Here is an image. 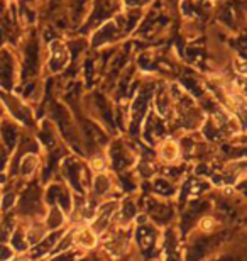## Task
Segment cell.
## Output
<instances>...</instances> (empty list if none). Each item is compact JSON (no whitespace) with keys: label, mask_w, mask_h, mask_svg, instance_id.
Instances as JSON below:
<instances>
[{"label":"cell","mask_w":247,"mask_h":261,"mask_svg":"<svg viewBox=\"0 0 247 261\" xmlns=\"http://www.w3.org/2000/svg\"><path fill=\"white\" fill-rule=\"evenodd\" d=\"M58 238H60V234H58V232H52L49 238H46V241H43L38 248L33 249V253H31V254H33V258H39V256H43L44 253H48Z\"/></svg>","instance_id":"1"},{"label":"cell","mask_w":247,"mask_h":261,"mask_svg":"<svg viewBox=\"0 0 247 261\" xmlns=\"http://www.w3.org/2000/svg\"><path fill=\"white\" fill-rule=\"evenodd\" d=\"M76 243L80 244V246H85V248H93L97 243V238L95 234L92 231H88V229H81L80 232H78L76 236Z\"/></svg>","instance_id":"2"},{"label":"cell","mask_w":247,"mask_h":261,"mask_svg":"<svg viewBox=\"0 0 247 261\" xmlns=\"http://www.w3.org/2000/svg\"><path fill=\"white\" fill-rule=\"evenodd\" d=\"M161 154H162V158L168 160V161L176 160V156H178V146L175 143H171V141H168V143L162 144Z\"/></svg>","instance_id":"3"},{"label":"cell","mask_w":247,"mask_h":261,"mask_svg":"<svg viewBox=\"0 0 247 261\" xmlns=\"http://www.w3.org/2000/svg\"><path fill=\"white\" fill-rule=\"evenodd\" d=\"M48 224H49V227H58L60 224L63 222V214H61V211L58 207H54L51 211V214H49V219H48Z\"/></svg>","instance_id":"4"},{"label":"cell","mask_w":247,"mask_h":261,"mask_svg":"<svg viewBox=\"0 0 247 261\" xmlns=\"http://www.w3.org/2000/svg\"><path fill=\"white\" fill-rule=\"evenodd\" d=\"M110 187V181L105 178V176H98L97 178V181H95V189H97V192L100 195H103V192L107 190Z\"/></svg>","instance_id":"5"},{"label":"cell","mask_w":247,"mask_h":261,"mask_svg":"<svg viewBox=\"0 0 247 261\" xmlns=\"http://www.w3.org/2000/svg\"><path fill=\"white\" fill-rule=\"evenodd\" d=\"M234 68L239 71V75H245V71H247L245 60H244V58H235V60H234Z\"/></svg>","instance_id":"6"},{"label":"cell","mask_w":247,"mask_h":261,"mask_svg":"<svg viewBox=\"0 0 247 261\" xmlns=\"http://www.w3.org/2000/svg\"><path fill=\"white\" fill-rule=\"evenodd\" d=\"M12 256V253L9 251L7 246H0V259H7Z\"/></svg>","instance_id":"7"}]
</instances>
